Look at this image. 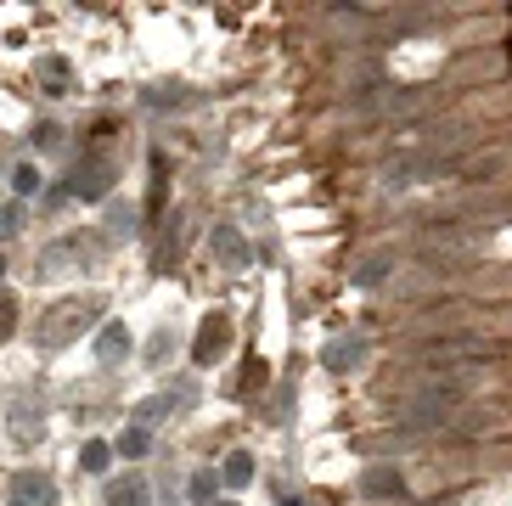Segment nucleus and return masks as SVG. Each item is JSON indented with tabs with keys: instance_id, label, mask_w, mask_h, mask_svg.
<instances>
[{
	"instance_id": "nucleus-1",
	"label": "nucleus",
	"mask_w": 512,
	"mask_h": 506,
	"mask_svg": "<svg viewBox=\"0 0 512 506\" xmlns=\"http://www.w3.org/2000/svg\"><path fill=\"white\" fill-rule=\"evenodd\" d=\"M96 310H102L96 298H68V304H57V310L40 321V343H51V349H57V343L79 338V332H91L96 327Z\"/></svg>"
},
{
	"instance_id": "nucleus-2",
	"label": "nucleus",
	"mask_w": 512,
	"mask_h": 506,
	"mask_svg": "<svg viewBox=\"0 0 512 506\" xmlns=\"http://www.w3.org/2000/svg\"><path fill=\"white\" fill-rule=\"evenodd\" d=\"M113 158L107 152H85L79 158V169L68 175V197H79V203H102L107 192H113Z\"/></svg>"
},
{
	"instance_id": "nucleus-3",
	"label": "nucleus",
	"mask_w": 512,
	"mask_h": 506,
	"mask_svg": "<svg viewBox=\"0 0 512 506\" xmlns=\"http://www.w3.org/2000/svg\"><path fill=\"white\" fill-rule=\"evenodd\" d=\"M231 349V315H209L203 327H197V343H192V360L197 366H214V360Z\"/></svg>"
},
{
	"instance_id": "nucleus-4",
	"label": "nucleus",
	"mask_w": 512,
	"mask_h": 506,
	"mask_svg": "<svg viewBox=\"0 0 512 506\" xmlns=\"http://www.w3.org/2000/svg\"><path fill=\"white\" fill-rule=\"evenodd\" d=\"M130 349H136V338H130L124 321H102V327H96V360H102V366H119Z\"/></svg>"
},
{
	"instance_id": "nucleus-5",
	"label": "nucleus",
	"mask_w": 512,
	"mask_h": 506,
	"mask_svg": "<svg viewBox=\"0 0 512 506\" xmlns=\"http://www.w3.org/2000/svg\"><path fill=\"white\" fill-rule=\"evenodd\" d=\"M361 490L372 495V501H406V473H400V467H366Z\"/></svg>"
},
{
	"instance_id": "nucleus-6",
	"label": "nucleus",
	"mask_w": 512,
	"mask_h": 506,
	"mask_svg": "<svg viewBox=\"0 0 512 506\" xmlns=\"http://www.w3.org/2000/svg\"><path fill=\"white\" fill-rule=\"evenodd\" d=\"M12 506H57V484L46 473H17L12 478Z\"/></svg>"
},
{
	"instance_id": "nucleus-7",
	"label": "nucleus",
	"mask_w": 512,
	"mask_h": 506,
	"mask_svg": "<svg viewBox=\"0 0 512 506\" xmlns=\"http://www.w3.org/2000/svg\"><path fill=\"white\" fill-rule=\"evenodd\" d=\"M209 248L220 253L226 265H248V259H254V248L242 242V231H237V225H214V231H209Z\"/></svg>"
},
{
	"instance_id": "nucleus-8",
	"label": "nucleus",
	"mask_w": 512,
	"mask_h": 506,
	"mask_svg": "<svg viewBox=\"0 0 512 506\" xmlns=\"http://www.w3.org/2000/svg\"><path fill=\"white\" fill-rule=\"evenodd\" d=\"M389 276H394V253H389V248L366 253L361 265L349 270V282H355V287H377V282H389Z\"/></svg>"
},
{
	"instance_id": "nucleus-9",
	"label": "nucleus",
	"mask_w": 512,
	"mask_h": 506,
	"mask_svg": "<svg viewBox=\"0 0 512 506\" xmlns=\"http://www.w3.org/2000/svg\"><path fill=\"white\" fill-rule=\"evenodd\" d=\"M107 506H147V478L141 473L107 478Z\"/></svg>"
},
{
	"instance_id": "nucleus-10",
	"label": "nucleus",
	"mask_w": 512,
	"mask_h": 506,
	"mask_svg": "<svg viewBox=\"0 0 512 506\" xmlns=\"http://www.w3.org/2000/svg\"><path fill=\"white\" fill-rule=\"evenodd\" d=\"M34 74H40V90H46V96H68V90H74V68H68V57H40Z\"/></svg>"
},
{
	"instance_id": "nucleus-11",
	"label": "nucleus",
	"mask_w": 512,
	"mask_h": 506,
	"mask_svg": "<svg viewBox=\"0 0 512 506\" xmlns=\"http://www.w3.org/2000/svg\"><path fill=\"white\" fill-rule=\"evenodd\" d=\"M361 355H366V338H338L327 349V366H332V372H355V366H361Z\"/></svg>"
},
{
	"instance_id": "nucleus-12",
	"label": "nucleus",
	"mask_w": 512,
	"mask_h": 506,
	"mask_svg": "<svg viewBox=\"0 0 512 506\" xmlns=\"http://www.w3.org/2000/svg\"><path fill=\"white\" fill-rule=\"evenodd\" d=\"M107 231H113L119 242L136 237V203H107Z\"/></svg>"
},
{
	"instance_id": "nucleus-13",
	"label": "nucleus",
	"mask_w": 512,
	"mask_h": 506,
	"mask_svg": "<svg viewBox=\"0 0 512 506\" xmlns=\"http://www.w3.org/2000/svg\"><path fill=\"white\" fill-rule=\"evenodd\" d=\"M220 484H226V478L214 473V467H197V473H192V506H214V501H220V495H214Z\"/></svg>"
},
{
	"instance_id": "nucleus-14",
	"label": "nucleus",
	"mask_w": 512,
	"mask_h": 506,
	"mask_svg": "<svg viewBox=\"0 0 512 506\" xmlns=\"http://www.w3.org/2000/svg\"><path fill=\"white\" fill-rule=\"evenodd\" d=\"M152 450V428H141V422H130V428L119 433V456H130V462H141Z\"/></svg>"
},
{
	"instance_id": "nucleus-15",
	"label": "nucleus",
	"mask_w": 512,
	"mask_h": 506,
	"mask_svg": "<svg viewBox=\"0 0 512 506\" xmlns=\"http://www.w3.org/2000/svg\"><path fill=\"white\" fill-rule=\"evenodd\" d=\"M141 102L147 107H158V113H181V107H197V90H147V96H141Z\"/></svg>"
},
{
	"instance_id": "nucleus-16",
	"label": "nucleus",
	"mask_w": 512,
	"mask_h": 506,
	"mask_svg": "<svg viewBox=\"0 0 512 506\" xmlns=\"http://www.w3.org/2000/svg\"><path fill=\"white\" fill-rule=\"evenodd\" d=\"M220 478H226L231 490H242V484L254 478V456H248V450H231V456H226V467H220Z\"/></svg>"
},
{
	"instance_id": "nucleus-17",
	"label": "nucleus",
	"mask_w": 512,
	"mask_h": 506,
	"mask_svg": "<svg viewBox=\"0 0 512 506\" xmlns=\"http://www.w3.org/2000/svg\"><path fill=\"white\" fill-rule=\"evenodd\" d=\"M107 462H113V445H107V439H91V445L79 450V467H85V473H107Z\"/></svg>"
},
{
	"instance_id": "nucleus-18",
	"label": "nucleus",
	"mask_w": 512,
	"mask_h": 506,
	"mask_svg": "<svg viewBox=\"0 0 512 506\" xmlns=\"http://www.w3.org/2000/svg\"><path fill=\"white\" fill-rule=\"evenodd\" d=\"M12 192H17V197H34V192H40V169H34L29 158L12 169Z\"/></svg>"
},
{
	"instance_id": "nucleus-19",
	"label": "nucleus",
	"mask_w": 512,
	"mask_h": 506,
	"mask_svg": "<svg viewBox=\"0 0 512 506\" xmlns=\"http://www.w3.org/2000/svg\"><path fill=\"white\" fill-rule=\"evenodd\" d=\"M12 327H17V298H12V293H0V343L12 338Z\"/></svg>"
},
{
	"instance_id": "nucleus-20",
	"label": "nucleus",
	"mask_w": 512,
	"mask_h": 506,
	"mask_svg": "<svg viewBox=\"0 0 512 506\" xmlns=\"http://www.w3.org/2000/svg\"><path fill=\"white\" fill-rule=\"evenodd\" d=\"M17 231H23V209H17V203H6V209H0V242L17 237Z\"/></svg>"
},
{
	"instance_id": "nucleus-21",
	"label": "nucleus",
	"mask_w": 512,
	"mask_h": 506,
	"mask_svg": "<svg viewBox=\"0 0 512 506\" xmlns=\"http://www.w3.org/2000/svg\"><path fill=\"white\" fill-rule=\"evenodd\" d=\"M158 417H169V400H164V394H152V400L141 405V428H152Z\"/></svg>"
},
{
	"instance_id": "nucleus-22",
	"label": "nucleus",
	"mask_w": 512,
	"mask_h": 506,
	"mask_svg": "<svg viewBox=\"0 0 512 506\" xmlns=\"http://www.w3.org/2000/svg\"><path fill=\"white\" fill-rule=\"evenodd\" d=\"M169 349H175V338H169V332H158V338H152V360H164Z\"/></svg>"
},
{
	"instance_id": "nucleus-23",
	"label": "nucleus",
	"mask_w": 512,
	"mask_h": 506,
	"mask_svg": "<svg viewBox=\"0 0 512 506\" xmlns=\"http://www.w3.org/2000/svg\"><path fill=\"white\" fill-rule=\"evenodd\" d=\"M0 276H6V253H0Z\"/></svg>"
},
{
	"instance_id": "nucleus-24",
	"label": "nucleus",
	"mask_w": 512,
	"mask_h": 506,
	"mask_svg": "<svg viewBox=\"0 0 512 506\" xmlns=\"http://www.w3.org/2000/svg\"><path fill=\"white\" fill-rule=\"evenodd\" d=\"M214 506H237V501H214Z\"/></svg>"
}]
</instances>
